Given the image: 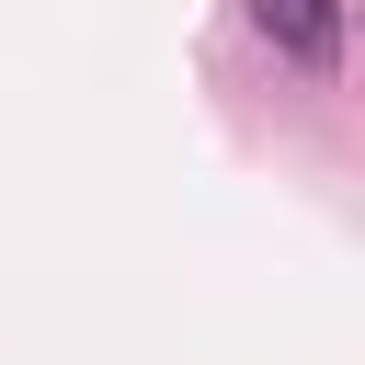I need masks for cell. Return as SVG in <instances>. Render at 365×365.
Returning <instances> with one entry per match:
<instances>
[{"instance_id":"cell-1","label":"cell","mask_w":365,"mask_h":365,"mask_svg":"<svg viewBox=\"0 0 365 365\" xmlns=\"http://www.w3.org/2000/svg\"><path fill=\"white\" fill-rule=\"evenodd\" d=\"M251 34H262L285 68H308V80L342 68V0H251Z\"/></svg>"}]
</instances>
